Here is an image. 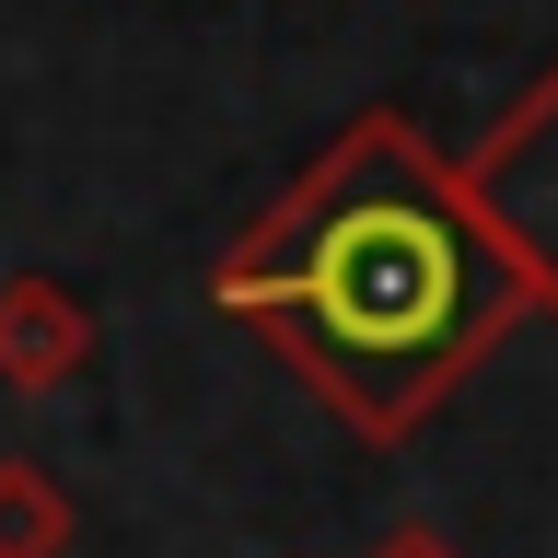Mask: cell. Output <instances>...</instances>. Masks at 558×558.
<instances>
[{"label":"cell","mask_w":558,"mask_h":558,"mask_svg":"<svg viewBox=\"0 0 558 558\" xmlns=\"http://www.w3.org/2000/svg\"><path fill=\"white\" fill-rule=\"evenodd\" d=\"M361 558H465V547H453L442 523H384V535H373Z\"/></svg>","instance_id":"5"},{"label":"cell","mask_w":558,"mask_h":558,"mask_svg":"<svg viewBox=\"0 0 558 558\" xmlns=\"http://www.w3.org/2000/svg\"><path fill=\"white\" fill-rule=\"evenodd\" d=\"M94 373V303L59 268H12L0 279V396H59Z\"/></svg>","instance_id":"3"},{"label":"cell","mask_w":558,"mask_h":558,"mask_svg":"<svg viewBox=\"0 0 558 558\" xmlns=\"http://www.w3.org/2000/svg\"><path fill=\"white\" fill-rule=\"evenodd\" d=\"M209 303L361 442L430 430L523 326L512 268L453 186V151L396 105H361L303 174L244 209L209 256Z\"/></svg>","instance_id":"1"},{"label":"cell","mask_w":558,"mask_h":558,"mask_svg":"<svg viewBox=\"0 0 558 558\" xmlns=\"http://www.w3.org/2000/svg\"><path fill=\"white\" fill-rule=\"evenodd\" d=\"M453 186L477 209V233L500 244L523 314H558V59L453 151Z\"/></svg>","instance_id":"2"},{"label":"cell","mask_w":558,"mask_h":558,"mask_svg":"<svg viewBox=\"0 0 558 558\" xmlns=\"http://www.w3.org/2000/svg\"><path fill=\"white\" fill-rule=\"evenodd\" d=\"M70 547H82V500L35 453H0V558H70Z\"/></svg>","instance_id":"4"}]
</instances>
